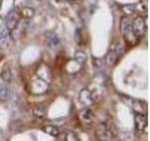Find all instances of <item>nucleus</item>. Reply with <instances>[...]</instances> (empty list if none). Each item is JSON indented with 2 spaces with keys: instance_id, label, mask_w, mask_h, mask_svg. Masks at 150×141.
<instances>
[{
  "instance_id": "412c9836",
  "label": "nucleus",
  "mask_w": 150,
  "mask_h": 141,
  "mask_svg": "<svg viewBox=\"0 0 150 141\" xmlns=\"http://www.w3.org/2000/svg\"><path fill=\"white\" fill-rule=\"evenodd\" d=\"M74 38H75V41H76L78 44H81L82 35H81V30H80L79 28H77V29H76V32H75Z\"/></svg>"
},
{
  "instance_id": "f8f14e48",
  "label": "nucleus",
  "mask_w": 150,
  "mask_h": 141,
  "mask_svg": "<svg viewBox=\"0 0 150 141\" xmlns=\"http://www.w3.org/2000/svg\"><path fill=\"white\" fill-rule=\"evenodd\" d=\"M11 42V33L8 28L0 33V48H6Z\"/></svg>"
},
{
  "instance_id": "20e7f679",
  "label": "nucleus",
  "mask_w": 150,
  "mask_h": 141,
  "mask_svg": "<svg viewBox=\"0 0 150 141\" xmlns=\"http://www.w3.org/2000/svg\"><path fill=\"white\" fill-rule=\"evenodd\" d=\"M21 18V14L19 13L17 9H12L8 11V13L6 16V20H5V25H6V27L11 31L15 29L17 27L19 21H20Z\"/></svg>"
},
{
  "instance_id": "6e6552de",
  "label": "nucleus",
  "mask_w": 150,
  "mask_h": 141,
  "mask_svg": "<svg viewBox=\"0 0 150 141\" xmlns=\"http://www.w3.org/2000/svg\"><path fill=\"white\" fill-rule=\"evenodd\" d=\"M79 101L82 105L86 106H90L94 102L92 94L87 88L82 89L81 92L79 93Z\"/></svg>"
},
{
  "instance_id": "aec40b11",
  "label": "nucleus",
  "mask_w": 150,
  "mask_h": 141,
  "mask_svg": "<svg viewBox=\"0 0 150 141\" xmlns=\"http://www.w3.org/2000/svg\"><path fill=\"white\" fill-rule=\"evenodd\" d=\"M1 76L3 77V79L5 80V81H7V82H9L11 81V72H9V70L6 69V70H3V73L0 74Z\"/></svg>"
},
{
  "instance_id": "1a4fd4ad",
  "label": "nucleus",
  "mask_w": 150,
  "mask_h": 141,
  "mask_svg": "<svg viewBox=\"0 0 150 141\" xmlns=\"http://www.w3.org/2000/svg\"><path fill=\"white\" fill-rule=\"evenodd\" d=\"M79 118H80V120H81V121L86 124H91L93 123L94 120H95L94 113L92 112V110L89 109V108H84V109H83L80 112Z\"/></svg>"
},
{
  "instance_id": "423d86ee",
  "label": "nucleus",
  "mask_w": 150,
  "mask_h": 141,
  "mask_svg": "<svg viewBox=\"0 0 150 141\" xmlns=\"http://www.w3.org/2000/svg\"><path fill=\"white\" fill-rule=\"evenodd\" d=\"M44 37H45V41H46L47 45H48L51 49L56 50V49H58L60 47L61 40L54 32H52V31L46 32Z\"/></svg>"
},
{
  "instance_id": "39448f33",
  "label": "nucleus",
  "mask_w": 150,
  "mask_h": 141,
  "mask_svg": "<svg viewBox=\"0 0 150 141\" xmlns=\"http://www.w3.org/2000/svg\"><path fill=\"white\" fill-rule=\"evenodd\" d=\"M96 135L98 136V139H101V140H109V139H112V136L115 135L114 130L112 129V127L109 126V125H107V124H105V123L100 124L98 130H97Z\"/></svg>"
},
{
  "instance_id": "0eeeda50",
  "label": "nucleus",
  "mask_w": 150,
  "mask_h": 141,
  "mask_svg": "<svg viewBox=\"0 0 150 141\" xmlns=\"http://www.w3.org/2000/svg\"><path fill=\"white\" fill-rule=\"evenodd\" d=\"M135 129L138 132H143L147 127V118L141 112H136L134 116Z\"/></svg>"
},
{
  "instance_id": "dca6fc26",
  "label": "nucleus",
  "mask_w": 150,
  "mask_h": 141,
  "mask_svg": "<svg viewBox=\"0 0 150 141\" xmlns=\"http://www.w3.org/2000/svg\"><path fill=\"white\" fill-rule=\"evenodd\" d=\"M42 130H43L44 133L48 134L52 136H58L60 133L57 127H55L54 125H46L42 128Z\"/></svg>"
},
{
  "instance_id": "ddd939ff",
  "label": "nucleus",
  "mask_w": 150,
  "mask_h": 141,
  "mask_svg": "<svg viewBox=\"0 0 150 141\" xmlns=\"http://www.w3.org/2000/svg\"><path fill=\"white\" fill-rule=\"evenodd\" d=\"M119 56L116 54V52L115 50H111L107 53L106 56H105V61L106 64L109 66H114L116 64L117 60H118Z\"/></svg>"
},
{
  "instance_id": "9d476101",
  "label": "nucleus",
  "mask_w": 150,
  "mask_h": 141,
  "mask_svg": "<svg viewBox=\"0 0 150 141\" xmlns=\"http://www.w3.org/2000/svg\"><path fill=\"white\" fill-rule=\"evenodd\" d=\"M8 82L5 81L3 77L0 75V100L5 101L7 100L9 93V88H8Z\"/></svg>"
},
{
  "instance_id": "9b49d317",
  "label": "nucleus",
  "mask_w": 150,
  "mask_h": 141,
  "mask_svg": "<svg viewBox=\"0 0 150 141\" xmlns=\"http://www.w3.org/2000/svg\"><path fill=\"white\" fill-rule=\"evenodd\" d=\"M38 76L48 82L51 79V70L45 64H41L37 70Z\"/></svg>"
},
{
  "instance_id": "4be33fe9",
  "label": "nucleus",
  "mask_w": 150,
  "mask_h": 141,
  "mask_svg": "<svg viewBox=\"0 0 150 141\" xmlns=\"http://www.w3.org/2000/svg\"><path fill=\"white\" fill-rule=\"evenodd\" d=\"M115 51L116 52V54L118 55L119 56H122L124 54V47L122 46L120 43H117L116 45H115Z\"/></svg>"
},
{
  "instance_id": "7ed1b4c3",
  "label": "nucleus",
  "mask_w": 150,
  "mask_h": 141,
  "mask_svg": "<svg viewBox=\"0 0 150 141\" xmlns=\"http://www.w3.org/2000/svg\"><path fill=\"white\" fill-rule=\"evenodd\" d=\"M120 27H121L122 35H123L125 41L129 42H133L134 41L133 40H134V38H136V36L133 34L132 28H131V21L129 17H124L122 19ZM136 39H137V38H136Z\"/></svg>"
},
{
  "instance_id": "f257e3e1",
  "label": "nucleus",
  "mask_w": 150,
  "mask_h": 141,
  "mask_svg": "<svg viewBox=\"0 0 150 141\" xmlns=\"http://www.w3.org/2000/svg\"><path fill=\"white\" fill-rule=\"evenodd\" d=\"M28 88H29V91L32 94L41 95V94H44L48 90L49 85H48V82L45 81L43 79H41L40 77L34 76L30 80Z\"/></svg>"
},
{
  "instance_id": "2eb2a0df",
  "label": "nucleus",
  "mask_w": 150,
  "mask_h": 141,
  "mask_svg": "<svg viewBox=\"0 0 150 141\" xmlns=\"http://www.w3.org/2000/svg\"><path fill=\"white\" fill-rule=\"evenodd\" d=\"M47 114V109L45 105H39L35 106L34 108V115L38 119H41V118H44Z\"/></svg>"
},
{
  "instance_id": "a211bd4d",
  "label": "nucleus",
  "mask_w": 150,
  "mask_h": 141,
  "mask_svg": "<svg viewBox=\"0 0 150 141\" xmlns=\"http://www.w3.org/2000/svg\"><path fill=\"white\" fill-rule=\"evenodd\" d=\"M63 139L66 141H80V138L77 134L73 133L71 131H68V132H65L64 135H63Z\"/></svg>"
},
{
  "instance_id": "5701e85b",
  "label": "nucleus",
  "mask_w": 150,
  "mask_h": 141,
  "mask_svg": "<svg viewBox=\"0 0 150 141\" xmlns=\"http://www.w3.org/2000/svg\"><path fill=\"white\" fill-rule=\"evenodd\" d=\"M2 2H3V0H0V9L2 7Z\"/></svg>"
},
{
  "instance_id": "f3484780",
  "label": "nucleus",
  "mask_w": 150,
  "mask_h": 141,
  "mask_svg": "<svg viewBox=\"0 0 150 141\" xmlns=\"http://www.w3.org/2000/svg\"><path fill=\"white\" fill-rule=\"evenodd\" d=\"M21 15L25 19H30L35 15V11H34V9L30 7H25L22 9Z\"/></svg>"
},
{
  "instance_id": "4468645a",
  "label": "nucleus",
  "mask_w": 150,
  "mask_h": 141,
  "mask_svg": "<svg viewBox=\"0 0 150 141\" xmlns=\"http://www.w3.org/2000/svg\"><path fill=\"white\" fill-rule=\"evenodd\" d=\"M87 59V56L86 55V53L83 51H77L74 55V60L77 64H79L80 66H82L83 64L86 63V61Z\"/></svg>"
},
{
  "instance_id": "f03ea898",
  "label": "nucleus",
  "mask_w": 150,
  "mask_h": 141,
  "mask_svg": "<svg viewBox=\"0 0 150 141\" xmlns=\"http://www.w3.org/2000/svg\"><path fill=\"white\" fill-rule=\"evenodd\" d=\"M131 28H132L133 34L136 36L137 39H141V38L144 37L147 31L145 19L143 16H137L131 22Z\"/></svg>"
},
{
  "instance_id": "6ab92c4d",
  "label": "nucleus",
  "mask_w": 150,
  "mask_h": 141,
  "mask_svg": "<svg viewBox=\"0 0 150 141\" xmlns=\"http://www.w3.org/2000/svg\"><path fill=\"white\" fill-rule=\"evenodd\" d=\"M122 11L124 12L125 15L129 16L136 11V5H125L122 7Z\"/></svg>"
}]
</instances>
